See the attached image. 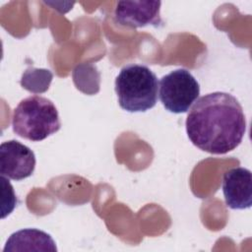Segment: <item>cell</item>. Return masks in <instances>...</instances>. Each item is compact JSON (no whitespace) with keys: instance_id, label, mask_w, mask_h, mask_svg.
<instances>
[{"instance_id":"4","label":"cell","mask_w":252,"mask_h":252,"mask_svg":"<svg viewBox=\"0 0 252 252\" xmlns=\"http://www.w3.org/2000/svg\"><path fill=\"white\" fill-rule=\"evenodd\" d=\"M200 85L186 69H176L163 76L159 82V99L172 113H184L197 100Z\"/></svg>"},{"instance_id":"5","label":"cell","mask_w":252,"mask_h":252,"mask_svg":"<svg viewBox=\"0 0 252 252\" xmlns=\"http://www.w3.org/2000/svg\"><path fill=\"white\" fill-rule=\"evenodd\" d=\"M35 167L34 153L26 145L10 140L0 146L1 175L20 181L31 176Z\"/></svg>"},{"instance_id":"3","label":"cell","mask_w":252,"mask_h":252,"mask_svg":"<svg viewBox=\"0 0 252 252\" xmlns=\"http://www.w3.org/2000/svg\"><path fill=\"white\" fill-rule=\"evenodd\" d=\"M158 89V78L146 65H126L115 79L118 103L129 112H144L153 108L157 103Z\"/></svg>"},{"instance_id":"8","label":"cell","mask_w":252,"mask_h":252,"mask_svg":"<svg viewBox=\"0 0 252 252\" xmlns=\"http://www.w3.org/2000/svg\"><path fill=\"white\" fill-rule=\"evenodd\" d=\"M8 251H57L50 234L36 229L25 228L11 234L3 249Z\"/></svg>"},{"instance_id":"1","label":"cell","mask_w":252,"mask_h":252,"mask_svg":"<svg viewBox=\"0 0 252 252\" xmlns=\"http://www.w3.org/2000/svg\"><path fill=\"white\" fill-rule=\"evenodd\" d=\"M246 131L245 115L239 101L230 94L215 92L201 96L186 119L189 140L200 150L223 155L241 143Z\"/></svg>"},{"instance_id":"7","label":"cell","mask_w":252,"mask_h":252,"mask_svg":"<svg viewBox=\"0 0 252 252\" xmlns=\"http://www.w3.org/2000/svg\"><path fill=\"white\" fill-rule=\"evenodd\" d=\"M222 192L225 204L232 210L249 209L252 205L251 171L244 167H234L224 172Z\"/></svg>"},{"instance_id":"9","label":"cell","mask_w":252,"mask_h":252,"mask_svg":"<svg viewBox=\"0 0 252 252\" xmlns=\"http://www.w3.org/2000/svg\"><path fill=\"white\" fill-rule=\"evenodd\" d=\"M52 73L45 69L29 68L22 76L21 85L26 90L32 93L45 92L51 83Z\"/></svg>"},{"instance_id":"2","label":"cell","mask_w":252,"mask_h":252,"mask_svg":"<svg viewBox=\"0 0 252 252\" xmlns=\"http://www.w3.org/2000/svg\"><path fill=\"white\" fill-rule=\"evenodd\" d=\"M12 128L18 136L38 142L61 128L54 103L43 96L32 95L20 101L12 116Z\"/></svg>"},{"instance_id":"6","label":"cell","mask_w":252,"mask_h":252,"mask_svg":"<svg viewBox=\"0 0 252 252\" xmlns=\"http://www.w3.org/2000/svg\"><path fill=\"white\" fill-rule=\"evenodd\" d=\"M160 5V1H119L114 11L115 21L130 28L158 27L162 24Z\"/></svg>"}]
</instances>
